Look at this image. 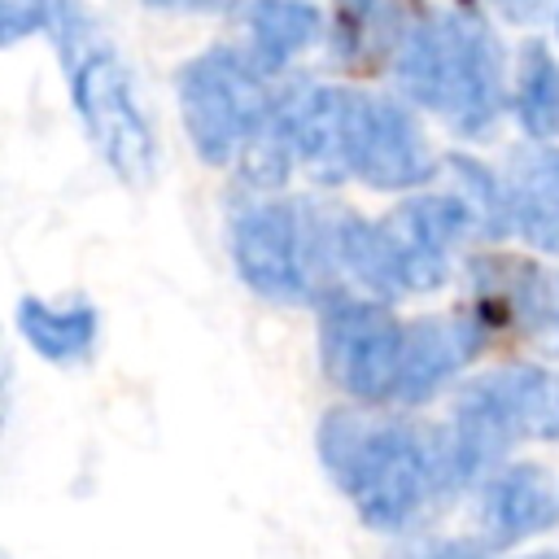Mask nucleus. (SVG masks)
<instances>
[{
	"instance_id": "obj_12",
	"label": "nucleus",
	"mask_w": 559,
	"mask_h": 559,
	"mask_svg": "<svg viewBox=\"0 0 559 559\" xmlns=\"http://www.w3.org/2000/svg\"><path fill=\"white\" fill-rule=\"evenodd\" d=\"M476 520L485 533V546L507 550L524 537L546 533L559 520V498L550 489V476L537 463H498L480 480Z\"/></svg>"
},
{
	"instance_id": "obj_22",
	"label": "nucleus",
	"mask_w": 559,
	"mask_h": 559,
	"mask_svg": "<svg viewBox=\"0 0 559 559\" xmlns=\"http://www.w3.org/2000/svg\"><path fill=\"white\" fill-rule=\"evenodd\" d=\"M153 9H218L223 0H148Z\"/></svg>"
},
{
	"instance_id": "obj_19",
	"label": "nucleus",
	"mask_w": 559,
	"mask_h": 559,
	"mask_svg": "<svg viewBox=\"0 0 559 559\" xmlns=\"http://www.w3.org/2000/svg\"><path fill=\"white\" fill-rule=\"evenodd\" d=\"M445 170L454 175V192L472 205L476 223L485 236H502L511 231V218H507V192H502V175L485 170L480 162H472L467 153H454L445 162Z\"/></svg>"
},
{
	"instance_id": "obj_13",
	"label": "nucleus",
	"mask_w": 559,
	"mask_h": 559,
	"mask_svg": "<svg viewBox=\"0 0 559 559\" xmlns=\"http://www.w3.org/2000/svg\"><path fill=\"white\" fill-rule=\"evenodd\" d=\"M502 192L511 231L542 253L559 249V148L546 140L515 148L502 170Z\"/></svg>"
},
{
	"instance_id": "obj_4",
	"label": "nucleus",
	"mask_w": 559,
	"mask_h": 559,
	"mask_svg": "<svg viewBox=\"0 0 559 559\" xmlns=\"http://www.w3.org/2000/svg\"><path fill=\"white\" fill-rule=\"evenodd\" d=\"M341 205L266 197L236 210L227 245L236 275L266 301H328L336 297Z\"/></svg>"
},
{
	"instance_id": "obj_14",
	"label": "nucleus",
	"mask_w": 559,
	"mask_h": 559,
	"mask_svg": "<svg viewBox=\"0 0 559 559\" xmlns=\"http://www.w3.org/2000/svg\"><path fill=\"white\" fill-rule=\"evenodd\" d=\"M476 384L493 397V406L502 411L515 437L559 441V371L515 362V367H493L476 376Z\"/></svg>"
},
{
	"instance_id": "obj_24",
	"label": "nucleus",
	"mask_w": 559,
	"mask_h": 559,
	"mask_svg": "<svg viewBox=\"0 0 559 559\" xmlns=\"http://www.w3.org/2000/svg\"><path fill=\"white\" fill-rule=\"evenodd\" d=\"M524 559H559L555 550H537V555H524Z\"/></svg>"
},
{
	"instance_id": "obj_15",
	"label": "nucleus",
	"mask_w": 559,
	"mask_h": 559,
	"mask_svg": "<svg viewBox=\"0 0 559 559\" xmlns=\"http://www.w3.org/2000/svg\"><path fill=\"white\" fill-rule=\"evenodd\" d=\"M17 332L22 341L48 358V362H79L92 354L100 336V314L92 301H48V297H22L17 301Z\"/></svg>"
},
{
	"instance_id": "obj_23",
	"label": "nucleus",
	"mask_w": 559,
	"mask_h": 559,
	"mask_svg": "<svg viewBox=\"0 0 559 559\" xmlns=\"http://www.w3.org/2000/svg\"><path fill=\"white\" fill-rule=\"evenodd\" d=\"M498 4H507V9H511V13H528V9H533V4H537V0H498Z\"/></svg>"
},
{
	"instance_id": "obj_2",
	"label": "nucleus",
	"mask_w": 559,
	"mask_h": 559,
	"mask_svg": "<svg viewBox=\"0 0 559 559\" xmlns=\"http://www.w3.org/2000/svg\"><path fill=\"white\" fill-rule=\"evenodd\" d=\"M393 79L411 105L441 114L463 140L493 135L511 96L498 35L463 9L411 17L393 57Z\"/></svg>"
},
{
	"instance_id": "obj_20",
	"label": "nucleus",
	"mask_w": 559,
	"mask_h": 559,
	"mask_svg": "<svg viewBox=\"0 0 559 559\" xmlns=\"http://www.w3.org/2000/svg\"><path fill=\"white\" fill-rule=\"evenodd\" d=\"M57 0H0V48L22 44L26 35H48Z\"/></svg>"
},
{
	"instance_id": "obj_18",
	"label": "nucleus",
	"mask_w": 559,
	"mask_h": 559,
	"mask_svg": "<svg viewBox=\"0 0 559 559\" xmlns=\"http://www.w3.org/2000/svg\"><path fill=\"white\" fill-rule=\"evenodd\" d=\"M511 105H515L524 135H533V140L559 135V61L542 39H528L520 48Z\"/></svg>"
},
{
	"instance_id": "obj_8",
	"label": "nucleus",
	"mask_w": 559,
	"mask_h": 559,
	"mask_svg": "<svg viewBox=\"0 0 559 559\" xmlns=\"http://www.w3.org/2000/svg\"><path fill=\"white\" fill-rule=\"evenodd\" d=\"M437 153L419 118L397 96L358 92L354 118V179L380 192H411L437 175Z\"/></svg>"
},
{
	"instance_id": "obj_3",
	"label": "nucleus",
	"mask_w": 559,
	"mask_h": 559,
	"mask_svg": "<svg viewBox=\"0 0 559 559\" xmlns=\"http://www.w3.org/2000/svg\"><path fill=\"white\" fill-rule=\"evenodd\" d=\"M48 39L61 57L74 114L100 162L127 188H144L157 170V135L135 100V79L118 44L83 0H57Z\"/></svg>"
},
{
	"instance_id": "obj_7",
	"label": "nucleus",
	"mask_w": 559,
	"mask_h": 559,
	"mask_svg": "<svg viewBox=\"0 0 559 559\" xmlns=\"http://www.w3.org/2000/svg\"><path fill=\"white\" fill-rule=\"evenodd\" d=\"M389 266L397 293H432L450 275V258L463 249L472 231H480L472 205L450 192H415L393 205L389 218H380Z\"/></svg>"
},
{
	"instance_id": "obj_5",
	"label": "nucleus",
	"mask_w": 559,
	"mask_h": 559,
	"mask_svg": "<svg viewBox=\"0 0 559 559\" xmlns=\"http://www.w3.org/2000/svg\"><path fill=\"white\" fill-rule=\"evenodd\" d=\"M262 74L266 70L253 57H240L231 48H205L179 66V114L201 162H240L249 144L275 122L280 96L262 83Z\"/></svg>"
},
{
	"instance_id": "obj_10",
	"label": "nucleus",
	"mask_w": 559,
	"mask_h": 559,
	"mask_svg": "<svg viewBox=\"0 0 559 559\" xmlns=\"http://www.w3.org/2000/svg\"><path fill=\"white\" fill-rule=\"evenodd\" d=\"M489 341V319L480 310L467 314H424L415 323H406V341H402V371H397V389L393 402L402 406H419L432 393H441Z\"/></svg>"
},
{
	"instance_id": "obj_25",
	"label": "nucleus",
	"mask_w": 559,
	"mask_h": 559,
	"mask_svg": "<svg viewBox=\"0 0 559 559\" xmlns=\"http://www.w3.org/2000/svg\"><path fill=\"white\" fill-rule=\"evenodd\" d=\"M555 31H559V13H555Z\"/></svg>"
},
{
	"instance_id": "obj_6",
	"label": "nucleus",
	"mask_w": 559,
	"mask_h": 559,
	"mask_svg": "<svg viewBox=\"0 0 559 559\" xmlns=\"http://www.w3.org/2000/svg\"><path fill=\"white\" fill-rule=\"evenodd\" d=\"M406 323L367 297H328L319 314V358L328 380L358 402H393Z\"/></svg>"
},
{
	"instance_id": "obj_17",
	"label": "nucleus",
	"mask_w": 559,
	"mask_h": 559,
	"mask_svg": "<svg viewBox=\"0 0 559 559\" xmlns=\"http://www.w3.org/2000/svg\"><path fill=\"white\" fill-rule=\"evenodd\" d=\"M240 26L249 35V57L262 70H284L297 52L314 44L319 9L306 0H249L240 9Z\"/></svg>"
},
{
	"instance_id": "obj_1",
	"label": "nucleus",
	"mask_w": 559,
	"mask_h": 559,
	"mask_svg": "<svg viewBox=\"0 0 559 559\" xmlns=\"http://www.w3.org/2000/svg\"><path fill=\"white\" fill-rule=\"evenodd\" d=\"M319 459L367 528H406L441 489L437 441L397 415L328 411L319 424Z\"/></svg>"
},
{
	"instance_id": "obj_16",
	"label": "nucleus",
	"mask_w": 559,
	"mask_h": 559,
	"mask_svg": "<svg viewBox=\"0 0 559 559\" xmlns=\"http://www.w3.org/2000/svg\"><path fill=\"white\" fill-rule=\"evenodd\" d=\"M411 17L397 0H336L332 52L341 66H380L402 48Z\"/></svg>"
},
{
	"instance_id": "obj_21",
	"label": "nucleus",
	"mask_w": 559,
	"mask_h": 559,
	"mask_svg": "<svg viewBox=\"0 0 559 559\" xmlns=\"http://www.w3.org/2000/svg\"><path fill=\"white\" fill-rule=\"evenodd\" d=\"M411 559H489V546L485 542H454V537H445V542H428Z\"/></svg>"
},
{
	"instance_id": "obj_11",
	"label": "nucleus",
	"mask_w": 559,
	"mask_h": 559,
	"mask_svg": "<svg viewBox=\"0 0 559 559\" xmlns=\"http://www.w3.org/2000/svg\"><path fill=\"white\" fill-rule=\"evenodd\" d=\"M480 314H511L528 341L559 358V266H528L515 258H485L476 262Z\"/></svg>"
},
{
	"instance_id": "obj_9",
	"label": "nucleus",
	"mask_w": 559,
	"mask_h": 559,
	"mask_svg": "<svg viewBox=\"0 0 559 559\" xmlns=\"http://www.w3.org/2000/svg\"><path fill=\"white\" fill-rule=\"evenodd\" d=\"M280 118L297 166L314 183H345L354 175V118L358 92L336 83H293L280 92Z\"/></svg>"
}]
</instances>
